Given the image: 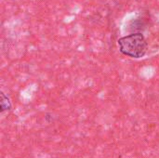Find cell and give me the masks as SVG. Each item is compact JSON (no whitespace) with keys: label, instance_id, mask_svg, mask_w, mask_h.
<instances>
[{"label":"cell","instance_id":"cell-1","mask_svg":"<svg viewBox=\"0 0 159 158\" xmlns=\"http://www.w3.org/2000/svg\"><path fill=\"white\" fill-rule=\"evenodd\" d=\"M119 50L126 56L131 58H142L148 49L147 42L144 36L140 34H131L118 40Z\"/></svg>","mask_w":159,"mask_h":158},{"label":"cell","instance_id":"cell-2","mask_svg":"<svg viewBox=\"0 0 159 158\" xmlns=\"http://www.w3.org/2000/svg\"><path fill=\"white\" fill-rule=\"evenodd\" d=\"M1 111L4 112L5 110H9L11 105H10V102L8 101L7 97L5 96L4 93L1 94Z\"/></svg>","mask_w":159,"mask_h":158}]
</instances>
